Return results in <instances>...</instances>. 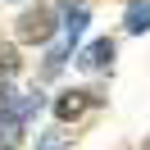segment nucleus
<instances>
[{
  "mask_svg": "<svg viewBox=\"0 0 150 150\" xmlns=\"http://www.w3.org/2000/svg\"><path fill=\"white\" fill-rule=\"evenodd\" d=\"M14 32H18V41H32V46L55 41V32H59L55 9H50V5H28V9L18 14V23H14Z\"/></svg>",
  "mask_w": 150,
  "mask_h": 150,
  "instance_id": "1",
  "label": "nucleus"
},
{
  "mask_svg": "<svg viewBox=\"0 0 150 150\" xmlns=\"http://www.w3.org/2000/svg\"><path fill=\"white\" fill-rule=\"evenodd\" d=\"M123 23H127L132 37H141V32H150V0H132L127 14H123Z\"/></svg>",
  "mask_w": 150,
  "mask_h": 150,
  "instance_id": "6",
  "label": "nucleus"
},
{
  "mask_svg": "<svg viewBox=\"0 0 150 150\" xmlns=\"http://www.w3.org/2000/svg\"><path fill=\"white\" fill-rule=\"evenodd\" d=\"M96 100H100L96 91H73V86H68V91H59V96H55V118H59V123H77Z\"/></svg>",
  "mask_w": 150,
  "mask_h": 150,
  "instance_id": "2",
  "label": "nucleus"
},
{
  "mask_svg": "<svg viewBox=\"0 0 150 150\" xmlns=\"http://www.w3.org/2000/svg\"><path fill=\"white\" fill-rule=\"evenodd\" d=\"M37 150H68L64 127H50V132H41V137H37Z\"/></svg>",
  "mask_w": 150,
  "mask_h": 150,
  "instance_id": "9",
  "label": "nucleus"
},
{
  "mask_svg": "<svg viewBox=\"0 0 150 150\" xmlns=\"http://www.w3.org/2000/svg\"><path fill=\"white\" fill-rule=\"evenodd\" d=\"M141 150H150V137H146V141H141Z\"/></svg>",
  "mask_w": 150,
  "mask_h": 150,
  "instance_id": "10",
  "label": "nucleus"
},
{
  "mask_svg": "<svg viewBox=\"0 0 150 150\" xmlns=\"http://www.w3.org/2000/svg\"><path fill=\"white\" fill-rule=\"evenodd\" d=\"M68 50H73V41H59V46H50V55H46V64H41V77H55L59 68H64V59H68Z\"/></svg>",
  "mask_w": 150,
  "mask_h": 150,
  "instance_id": "8",
  "label": "nucleus"
},
{
  "mask_svg": "<svg viewBox=\"0 0 150 150\" xmlns=\"http://www.w3.org/2000/svg\"><path fill=\"white\" fill-rule=\"evenodd\" d=\"M23 68V59H18V50L9 46V41H0V86H9V77Z\"/></svg>",
  "mask_w": 150,
  "mask_h": 150,
  "instance_id": "7",
  "label": "nucleus"
},
{
  "mask_svg": "<svg viewBox=\"0 0 150 150\" xmlns=\"http://www.w3.org/2000/svg\"><path fill=\"white\" fill-rule=\"evenodd\" d=\"M23 127H28L23 118H14V114H5V109H0V150H18Z\"/></svg>",
  "mask_w": 150,
  "mask_h": 150,
  "instance_id": "5",
  "label": "nucleus"
},
{
  "mask_svg": "<svg viewBox=\"0 0 150 150\" xmlns=\"http://www.w3.org/2000/svg\"><path fill=\"white\" fill-rule=\"evenodd\" d=\"M59 28H64V41H77L86 32V23H91V5H86V0H64V5H59Z\"/></svg>",
  "mask_w": 150,
  "mask_h": 150,
  "instance_id": "3",
  "label": "nucleus"
},
{
  "mask_svg": "<svg viewBox=\"0 0 150 150\" xmlns=\"http://www.w3.org/2000/svg\"><path fill=\"white\" fill-rule=\"evenodd\" d=\"M109 64H114V41H109V37L91 41V46L77 55V68H86V73H105Z\"/></svg>",
  "mask_w": 150,
  "mask_h": 150,
  "instance_id": "4",
  "label": "nucleus"
}]
</instances>
